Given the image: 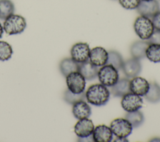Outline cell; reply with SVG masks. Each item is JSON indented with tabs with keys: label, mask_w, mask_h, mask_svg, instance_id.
I'll use <instances>...</instances> for the list:
<instances>
[{
	"label": "cell",
	"mask_w": 160,
	"mask_h": 142,
	"mask_svg": "<svg viewBox=\"0 0 160 142\" xmlns=\"http://www.w3.org/2000/svg\"><path fill=\"white\" fill-rule=\"evenodd\" d=\"M85 94L88 102L96 106L105 105L110 96L109 90L102 84H94L90 86Z\"/></svg>",
	"instance_id": "6da1fadb"
},
{
	"label": "cell",
	"mask_w": 160,
	"mask_h": 142,
	"mask_svg": "<svg viewBox=\"0 0 160 142\" xmlns=\"http://www.w3.org/2000/svg\"><path fill=\"white\" fill-rule=\"evenodd\" d=\"M3 29L9 35L20 34L24 31L26 27V22L22 16L11 14L4 19Z\"/></svg>",
	"instance_id": "7a4b0ae2"
},
{
	"label": "cell",
	"mask_w": 160,
	"mask_h": 142,
	"mask_svg": "<svg viewBox=\"0 0 160 142\" xmlns=\"http://www.w3.org/2000/svg\"><path fill=\"white\" fill-rule=\"evenodd\" d=\"M134 29L136 34L142 40H148L154 31L152 21L148 17L140 16L134 23Z\"/></svg>",
	"instance_id": "3957f363"
},
{
	"label": "cell",
	"mask_w": 160,
	"mask_h": 142,
	"mask_svg": "<svg viewBox=\"0 0 160 142\" xmlns=\"http://www.w3.org/2000/svg\"><path fill=\"white\" fill-rule=\"evenodd\" d=\"M98 77L101 84L111 87L119 79L118 70L110 64H105L98 70Z\"/></svg>",
	"instance_id": "277c9868"
},
{
	"label": "cell",
	"mask_w": 160,
	"mask_h": 142,
	"mask_svg": "<svg viewBox=\"0 0 160 142\" xmlns=\"http://www.w3.org/2000/svg\"><path fill=\"white\" fill-rule=\"evenodd\" d=\"M66 78L68 88L72 93L79 94L84 91L86 79L79 71L70 73Z\"/></svg>",
	"instance_id": "5b68a950"
},
{
	"label": "cell",
	"mask_w": 160,
	"mask_h": 142,
	"mask_svg": "<svg viewBox=\"0 0 160 142\" xmlns=\"http://www.w3.org/2000/svg\"><path fill=\"white\" fill-rule=\"evenodd\" d=\"M110 128L116 137L126 138L132 133L133 128L126 118H116L111 121Z\"/></svg>",
	"instance_id": "8992f818"
},
{
	"label": "cell",
	"mask_w": 160,
	"mask_h": 142,
	"mask_svg": "<svg viewBox=\"0 0 160 142\" xmlns=\"http://www.w3.org/2000/svg\"><path fill=\"white\" fill-rule=\"evenodd\" d=\"M121 106L127 112L139 110L143 104V100L140 96L131 92L124 95L121 99Z\"/></svg>",
	"instance_id": "52a82bcc"
},
{
	"label": "cell",
	"mask_w": 160,
	"mask_h": 142,
	"mask_svg": "<svg viewBox=\"0 0 160 142\" xmlns=\"http://www.w3.org/2000/svg\"><path fill=\"white\" fill-rule=\"evenodd\" d=\"M89 53L90 48L86 43H76L71 49V58L78 63H82L89 60Z\"/></svg>",
	"instance_id": "ba28073f"
},
{
	"label": "cell",
	"mask_w": 160,
	"mask_h": 142,
	"mask_svg": "<svg viewBox=\"0 0 160 142\" xmlns=\"http://www.w3.org/2000/svg\"><path fill=\"white\" fill-rule=\"evenodd\" d=\"M136 9L141 16L152 18L155 14L159 11V5L157 0H141L139 4Z\"/></svg>",
	"instance_id": "9c48e42d"
},
{
	"label": "cell",
	"mask_w": 160,
	"mask_h": 142,
	"mask_svg": "<svg viewBox=\"0 0 160 142\" xmlns=\"http://www.w3.org/2000/svg\"><path fill=\"white\" fill-rule=\"evenodd\" d=\"M94 128L92 121L87 118L79 119L75 124L74 129L75 134L79 138H85L92 134Z\"/></svg>",
	"instance_id": "30bf717a"
},
{
	"label": "cell",
	"mask_w": 160,
	"mask_h": 142,
	"mask_svg": "<svg viewBox=\"0 0 160 142\" xmlns=\"http://www.w3.org/2000/svg\"><path fill=\"white\" fill-rule=\"evenodd\" d=\"M108 53L102 47L98 46L90 50L89 61L96 66H102L107 63Z\"/></svg>",
	"instance_id": "8fae6325"
},
{
	"label": "cell",
	"mask_w": 160,
	"mask_h": 142,
	"mask_svg": "<svg viewBox=\"0 0 160 142\" xmlns=\"http://www.w3.org/2000/svg\"><path fill=\"white\" fill-rule=\"evenodd\" d=\"M129 86L131 93L140 96H144L148 91L149 83L142 77L136 76L130 80Z\"/></svg>",
	"instance_id": "7c38bea8"
},
{
	"label": "cell",
	"mask_w": 160,
	"mask_h": 142,
	"mask_svg": "<svg viewBox=\"0 0 160 142\" xmlns=\"http://www.w3.org/2000/svg\"><path fill=\"white\" fill-rule=\"evenodd\" d=\"M92 136L95 142H110L113 138L110 127L105 124H100L94 128Z\"/></svg>",
	"instance_id": "4fadbf2b"
},
{
	"label": "cell",
	"mask_w": 160,
	"mask_h": 142,
	"mask_svg": "<svg viewBox=\"0 0 160 142\" xmlns=\"http://www.w3.org/2000/svg\"><path fill=\"white\" fill-rule=\"evenodd\" d=\"M123 73L128 78L138 76L141 71V64L139 59L132 58L124 61L121 68Z\"/></svg>",
	"instance_id": "5bb4252c"
},
{
	"label": "cell",
	"mask_w": 160,
	"mask_h": 142,
	"mask_svg": "<svg viewBox=\"0 0 160 142\" xmlns=\"http://www.w3.org/2000/svg\"><path fill=\"white\" fill-rule=\"evenodd\" d=\"M129 84L130 80L128 78L119 79L116 84L111 86L110 92L114 97H122L131 92Z\"/></svg>",
	"instance_id": "9a60e30c"
},
{
	"label": "cell",
	"mask_w": 160,
	"mask_h": 142,
	"mask_svg": "<svg viewBox=\"0 0 160 142\" xmlns=\"http://www.w3.org/2000/svg\"><path fill=\"white\" fill-rule=\"evenodd\" d=\"M72 112L76 119H81L89 117L91 114V109L84 100H81L73 104Z\"/></svg>",
	"instance_id": "2e32d148"
},
{
	"label": "cell",
	"mask_w": 160,
	"mask_h": 142,
	"mask_svg": "<svg viewBox=\"0 0 160 142\" xmlns=\"http://www.w3.org/2000/svg\"><path fill=\"white\" fill-rule=\"evenodd\" d=\"M98 66L92 64L89 60L79 63V72L87 80H92L98 76Z\"/></svg>",
	"instance_id": "e0dca14e"
},
{
	"label": "cell",
	"mask_w": 160,
	"mask_h": 142,
	"mask_svg": "<svg viewBox=\"0 0 160 142\" xmlns=\"http://www.w3.org/2000/svg\"><path fill=\"white\" fill-rule=\"evenodd\" d=\"M149 44L147 41L139 40L134 42L130 47V53L132 58L141 59L146 57V51Z\"/></svg>",
	"instance_id": "ac0fdd59"
},
{
	"label": "cell",
	"mask_w": 160,
	"mask_h": 142,
	"mask_svg": "<svg viewBox=\"0 0 160 142\" xmlns=\"http://www.w3.org/2000/svg\"><path fill=\"white\" fill-rule=\"evenodd\" d=\"M79 63L74 61L72 58H64L59 64V69L62 74L66 77L71 73L79 71Z\"/></svg>",
	"instance_id": "d6986e66"
},
{
	"label": "cell",
	"mask_w": 160,
	"mask_h": 142,
	"mask_svg": "<svg viewBox=\"0 0 160 142\" xmlns=\"http://www.w3.org/2000/svg\"><path fill=\"white\" fill-rule=\"evenodd\" d=\"M145 99L150 103H156L160 101V86L155 83H149V88L144 95Z\"/></svg>",
	"instance_id": "ffe728a7"
},
{
	"label": "cell",
	"mask_w": 160,
	"mask_h": 142,
	"mask_svg": "<svg viewBox=\"0 0 160 142\" xmlns=\"http://www.w3.org/2000/svg\"><path fill=\"white\" fill-rule=\"evenodd\" d=\"M125 118L131 124L132 128H138L141 126L144 120L143 114L139 110L128 112L125 115Z\"/></svg>",
	"instance_id": "44dd1931"
},
{
	"label": "cell",
	"mask_w": 160,
	"mask_h": 142,
	"mask_svg": "<svg viewBox=\"0 0 160 142\" xmlns=\"http://www.w3.org/2000/svg\"><path fill=\"white\" fill-rule=\"evenodd\" d=\"M108 58L107 64H110L114 66L116 69L119 70L122 68L124 61L121 54L116 51H109L108 52Z\"/></svg>",
	"instance_id": "7402d4cb"
},
{
	"label": "cell",
	"mask_w": 160,
	"mask_h": 142,
	"mask_svg": "<svg viewBox=\"0 0 160 142\" xmlns=\"http://www.w3.org/2000/svg\"><path fill=\"white\" fill-rule=\"evenodd\" d=\"M146 57L153 63L160 62V44H149L146 51Z\"/></svg>",
	"instance_id": "603a6c76"
},
{
	"label": "cell",
	"mask_w": 160,
	"mask_h": 142,
	"mask_svg": "<svg viewBox=\"0 0 160 142\" xmlns=\"http://www.w3.org/2000/svg\"><path fill=\"white\" fill-rule=\"evenodd\" d=\"M14 11V6L11 0H0V19H5Z\"/></svg>",
	"instance_id": "cb8c5ba5"
},
{
	"label": "cell",
	"mask_w": 160,
	"mask_h": 142,
	"mask_svg": "<svg viewBox=\"0 0 160 142\" xmlns=\"http://www.w3.org/2000/svg\"><path fill=\"white\" fill-rule=\"evenodd\" d=\"M86 98V94L84 92L75 94L72 93L69 89H67L64 94V101L70 104H73L74 103L81 101L84 100Z\"/></svg>",
	"instance_id": "d4e9b609"
},
{
	"label": "cell",
	"mask_w": 160,
	"mask_h": 142,
	"mask_svg": "<svg viewBox=\"0 0 160 142\" xmlns=\"http://www.w3.org/2000/svg\"><path fill=\"white\" fill-rule=\"evenodd\" d=\"M12 49L7 42L0 41V61H7L11 58Z\"/></svg>",
	"instance_id": "484cf974"
},
{
	"label": "cell",
	"mask_w": 160,
	"mask_h": 142,
	"mask_svg": "<svg viewBox=\"0 0 160 142\" xmlns=\"http://www.w3.org/2000/svg\"><path fill=\"white\" fill-rule=\"evenodd\" d=\"M141 0H119L120 4L126 9H134L138 8Z\"/></svg>",
	"instance_id": "4316f807"
},
{
	"label": "cell",
	"mask_w": 160,
	"mask_h": 142,
	"mask_svg": "<svg viewBox=\"0 0 160 142\" xmlns=\"http://www.w3.org/2000/svg\"><path fill=\"white\" fill-rule=\"evenodd\" d=\"M149 44H160V31L154 29L151 37L147 40Z\"/></svg>",
	"instance_id": "83f0119b"
},
{
	"label": "cell",
	"mask_w": 160,
	"mask_h": 142,
	"mask_svg": "<svg viewBox=\"0 0 160 142\" xmlns=\"http://www.w3.org/2000/svg\"><path fill=\"white\" fill-rule=\"evenodd\" d=\"M152 22L154 29L160 31V11L152 17Z\"/></svg>",
	"instance_id": "f1b7e54d"
},
{
	"label": "cell",
	"mask_w": 160,
	"mask_h": 142,
	"mask_svg": "<svg viewBox=\"0 0 160 142\" xmlns=\"http://www.w3.org/2000/svg\"><path fill=\"white\" fill-rule=\"evenodd\" d=\"M114 141H128L126 138H118L117 139H115Z\"/></svg>",
	"instance_id": "f546056e"
},
{
	"label": "cell",
	"mask_w": 160,
	"mask_h": 142,
	"mask_svg": "<svg viewBox=\"0 0 160 142\" xmlns=\"http://www.w3.org/2000/svg\"><path fill=\"white\" fill-rule=\"evenodd\" d=\"M3 27L2 26V25L0 23V38L2 37V35L3 34Z\"/></svg>",
	"instance_id": "4dcf8cb0"
},
{
	"label": "cell",
	"mask_w": 160,
	"mask_h": 142,
	"mask_svg": "<svg viewBox=\"0 0 160 142\" xmlns=\"http://www.w3.org/2000/svg\"><path fill=\"white\" fill-rule=\"evenodd\" d=\"M142 1H150V0H142Z\"/></svg>",
	"instance_id": "1f68e13d"
}]
</instances>
